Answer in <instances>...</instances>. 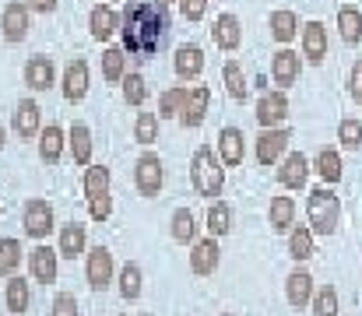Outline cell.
Listing matches in <instances>:
<instances>
[{"label":"cell","instance_id":"6da1fadb","mask_svg":"<svg viewBox=\"0 0 362 316\" xmlns=\"http://www.w3.org/2000/svg\"><path fill=\"white\" fill-rule=\"evenodd\" d=\"M120 32H123V53L148 60L162 49L165 35H169V7L165 0H127L120 14Z\"/></svg>","mask_w":362,"mask_h":316},{"label":"cell","instance_id":"7a4b0ae2","mask_svg":"<svg viewBox=\"0 0 362 316\" xmlns=\"http://www.w3.org/2000/svg\"><path fill=\"white\" fill-rule=\"evenodd\" d=\"M190 183L208 201L222 197V190H226V165H222V158H218V151L211 144H201L194 151V158H190Z\"/></svg>","mask_w":362,"mask_h":316},{"label":"cell","instance_id":"3957f363","mask_svg":"<svg viewBox=\"0 0 362 316\" xmlns=\"http://www.w3.org/2000/svg\"><path fill=\"white\" fill-rule=\"evenodd\" d=\"M306 225L313 235H334L338 225H341V201L338 194L324 183V187H313L306 194Z\"/></svg>","mask_w":362,"mask_h":316},{"label":"cell","instance_id":"277c9868","mask_svg":"<svg viewBox=\"0 0 362 316\" xmlns=\"http://www.w3.org/2000/svg\"><path fill=\"white\" fill-rule=\"evenodd\" d=\"M162 183H165V165H162V158H158L155 151H144V155L134 162V187H137V194H141V197H158Z\"/></svg>","mask_w":362,"mask_h":316},{"label":"cell","instance_id":"5b68a950","mask_svg":"<svg viewBox=\"0 0 362 316\" xmlns=\"http://www.w3.org/2000/svg\"><path fill=\"white\" fill-rule=\"evenodd\" d=\"M21 225H25V235H28V239L42 242V239L57 228V221H53V204L42 201V197L25 201V208H21Z\"/></svg>","mask_w":362,"mask_h":316},{"label":"cell","instance_id":"8992f818","mask_svg":"<svg viewBox=\"0 0 362 316\" xmlns=\"http://www.w3.org/2000/svg\"><path fill=\"white\" fill-rule=\"evenodd\" d=\"M292 144V130L288 127H264L260 137H257V162L267 169V165H278L281 155L288 151Z\"/></svg>","mask_w":362,"mask_h":316},{"label":"cell","instance_id":"52a82bcc","mask_svg":"<svg viewBox=\"0 0 362 316\" xmlns=\"http://www.w3.org/2000/svg\"><path fill=\"white\" fill-rule=\"evenodd\" d=\"M113 274H117V264H113V253L99 242L88 250V260H85V278L92 285V292H106L113 285Z\"/></svg>","mask_w":362,"mask_h":316},{"label":"cell","instance_id":"ba28073f","mask_svg":"<svg viewBox=\"0 0 362 316\" xmlns=\"http://www.w3.org/2000/svg\"><path fill=\"white\" fill-rule=\"evenodd\" d=\"M32 28V7L25 0H11L4 11H0V32L7 42H21Z\"/></svg>","mask_w":362,"mask_h":316},{"label":"cell","instance_id":"9c48e42d","mask_svg":"<svg viewBox=\"0 0 362 316\" xmlns=\"http://www.w3.org/2000/svg\"><path fill=\"white\" fill-rule=\"evenodd\" d=\"M208 105H211V88L208 85H194V88H187V99L180 105V127H187V130H197L201 123H204V116H208Z\"/></svg>","mask_w":362,"mask_h":316},{"label":"cell","instance_id":"30bf717a","mask_svg":"<svg viewBox=\"0 0 362 316\" xmlns=\"http://www.w3.org/2000/svg\"><path fill=\"white\" fill-rule=\"evenodd\" d=\"M222 264V250H218V239L208 235V239H194L190 242V271L197 278H211Z\"/></svg>","mask_w":362,"mask_h":316},{"label":"cell","instance_id":"8fae6325","mask_svg":"<svg viewBox=\"0 0 362 316\" xmlns=\"http://www.w3.org/2000/svg\"><path fill=\"white\" fill-rule=\"evenodd\" d=\"M28 271L39 285H53L57 281V271H60V253L49 246V242H35L28 250Z\"/></svg>","mask_w":362,"mask_h":316},{"label":"cell","instance_id":"7c38bea8","mask_svg":"<svg viewBox=\"0 0 362 316\" xmlns=\"http://www.w3.org/2000/svg\"><path fill=\"white\" fill-rule=\"evenodd\" d=\"M310 172L313 169H310V158L303 151H285L281 162H278V183L285 190H303L306 180H310Z\"/></svg>","mask_w":362,"mask_h":316},{"label":"cell","instance_id":"4fadbf2b","mask_svg":"<svg viewBox=\"0 0 362 316\" xmlns=\"http://www.w3.org/2000/svg\"><path fill=\"white\" fill-rule=\"evenodd\" d=\"M11 130H14L21 141L39 137V130H42V109H39L35 99H21V103L14 105V112H11Z\"/></svg>","mask_w":362,"mask_h":316},{"label":"cell","instance_id":"5bb4252c","mask_svg":"<svg viewBox=\"0 0 362 316\" xmlns=\"http://www.w3.org/2000/svg\"><path fill=\"white\" fill-rule=\"evenodd\" d=\"M285 119H288V95H285V88L264 92L257 99V123H260V130L264 127H281Z\"/></svg>","mask_w":362,"mask_h":316},{"label":"cell","instance_id":"9a60e30c","mask_svg":"<svg viewBox=\"0 0 362 316\" xmlns=\"http://www.w3.org/2000/svg\"><path fill=\"white\" fill-rule=\"evenodd\" d=\"M299 71H303V57L296 53V49H278L274 57H271V78H274V85L278 88H288V85H296L299 81Z\"/></svg>","mask_w":362,"mask_h":316},{"label":"cell","instance_id":"2e32d148","mask_svg":"<svg viewBox=\"0 0 362 316\" xmlns=\"http://www.w3.org/2000/svg\"><path fill=\"white\" fill-rule=\"evenodd\" d=\"M53 81H57V64H53V57H46V53L28 57V64H25V85H28L32 92H46V88H53Z\"/></svg>","mask_w":362,"mask_h":316},{"label":"cell","instance_id":"e0dca14e","mask_svg":"<svg viewBox=\"0 0 362 316\" xmlns=\"http://www.w3.org/2000/svg\"><path fill=\"white\" fill-rule=\"evenodd\" d=\"M215 151H218L222 165H229V169L243 165V158H246V137H243L240 127H222V134L215 141Z\"/></svg>","mask_w":362,"mask_h":316},{"label":"cell","instance_id":"ac0fdd59","mask_svg":"<svg viewBox=\"0 0 362 316\" xmlns=\"http://www.w3.org/2000/svg\"><path fill=\"white\" fill-rule=\"evenodd\" d=\"M57 253L67 257V260H78L81 253H88V228H85L81 221H67V225H60Z\"/></svg>","mask_w":362,"mask_h":316},{"label":"cell","instance_id":"d6986e66","mask_svg":"<svg viewBox=\"0 0 362 316\" xmlns=\"http://www.w3.org/2000/svg\"><path fill=\"white\" fill-rule=\"evenodd\" d=\"M313 274L306 271V267H296L288 278H285V299H288V306L292 310H306L310 306V299H313Z\"/></svg>","mask_w":362,"mask_h":316},{"label":"cell","instance_id":"ffe728a7","mask_svg":"<svg viewBox=\"0 0 362 316\" xmlns=\"http://www.w3.org/2000/svg\"><path fill=\"white\" fill-rule=\"evenodd\" d=\"M173 71H176V78H183V81L201 78V71H204V49L194 46V42H183V46L176 49V57H173Z\"/></svg>","mask_w":362,"mask_h":316},{"label":"cell","instance_id":"44dd1931","mask_svg":"<svg viewBox=\"0 0 362 316\" xmlns=\"http://www.w3.org/2000/svg\"><path fill=\"white\" fill-rule=\"evenodd\" d=\"M88 95V64L81 57H74L64 67V99L67 103H81Z\"/></svg>","mask_w":362,"mask_h":316},{"label":"cell","instance_id":"7402d4cb","mask_svg":"<svg viewBox=\"0 0 362 316\" xmlns=\"http://www.w3.org/2000/svg\"><path fill=\"white\" fill-rule=\"evenodd\" d=\"M211 39H215V46L218 49H226V53H236L240 49V42H243V25H240V18L236 14H218L215 18V28H211Z\"/></svg>","mask_w":362,"mask_h":316},{"label":"cell","instance_id":"603a6c76","mask_svg":"<svg viewBox=\"0 0 362 316\" xmlns=\"http://www.w3.org/2000/svg\"><path fill=\"white\" fill-rule=\"evenodd\" d=\"M88 28H92V39L106 42V39H113L120 32V14L110 4H95L92 14H88Z\"/></svg>","mask_w":362,"mask_h":316},{"label":"cell","instance_id":"cb8c5ba5","mask_svg":"<svg viewBox=\"0 0 362 316\" xmlns=\"http://www.w3.org/2000/svg\"><path fill=\"white\" fill-rule=\"evenodd\" d=\"M303 57L310 64H324V57H327V28H324V21H306L303 25Z\"/></svg>","mask_w":362,"mask_h":316},{"label":"cell","instance_id":"d4e9b609","mask_svg":"<svg viewBox=\"0 0 362 316\" xmlns=\"http://www.w3.org/2000/svg\"><path fill=\"white\" fill-rule=\"evenodd\" d=\"M64 148H67V134H64L57 123H46V127L39 130V158H42L46 165H57V162L64 158Z\"/></svg>","mask_w":362,"mask_h":316},{"label":"cell","instance_id":"484cf974","mask_svg":"<svg viewBox=\"0 0 362 316\" xmlns=\"http://www.w3.org/2000/svg\"><path fill=\"white\" fill-rule=\"evenodd\" d=\"M4 306H7V313H11V316L28 313V306H32V288H28V281H25L21 274H11V278H7V288H4Z\"/></svg>","mask_w":362,"mask_h":316},{"label":"cell","instance_id":"4316f807","mask_svg":"<svg viewBox=\"0 0 362 316\" xmlns=\"http://www.w3.org/2000/svg\"><path fill=\"white\" fill-rule=\"evenodd\" d=\"M310 169L327 183V187H334V183H341V176H345V169H341V155H338V148H320L317 151V158L310 162Z\"/></svg>","mask_w":362,"mask_h":316},{"label":"cell","instance_id":"83f0119b","mask_svg":"<svg viewBox=\"0 0 362 316\" xmlns=\"http://www.w3.org/2000/svg\"><path fill=\"white\" fill-rule=\"evenodd\" d=\"M267 28H271V39H274V42L288 46V42L299 35V18H296V11L281 7V11H271V21H267Z\"/></svg>","mask_w":362,"mask_h":316},{"label":"cell","instance_id":"f1b7e54d","mask_svg":"<svg viewBox=\"0 0 362 316\" xmlns=\"http://www.w3.org/2000/svg\"><path fill=\"white\" fill-rule=\"evenodd\" d=\"M67 144H71V155H74L78 165H92V130H88V123H71Z\"/></svg>","mask_w":362,"mask_h":316},{"label":"cell","instance_id":"f546056e","mask_svg":"<svg viewBox=\"0 0 362 316\" xmlns=\"http://www.w3.org/2000/svg\"><path fill=\"white\" fill-rule=\"evenodd\" d=\"M169 235H173L180 246L194 242V239H197V218H194V211L190 208L173 211V218H169Z\"/></svg>","mask_w":362,"mask_h":316},{"label":"cell","instance_id":"4dcf8cb0","mask_svg":"<svg viewBox=\"0 0 362 316\" xmlns=\"http://www.w3.org/2000/svg\"><path fill=\"white\" fill-rule=\"evenodd\" d=\"M285 235H288V257L296 264H306L313 257V232H310V225H292Z\"/></svg>","mask_w":362,"mask_h":316},{"label":"cell","instance_id":"1f68e13d","mask_svg":"<svg viewBox=\"0 0 362 316\" xmlns=\"http://www.w3.org/2000/svg\"><path fill=\"white\" fill-rule=\"evenodd\" d=\"M267 221H271V232H288L296 225V201L292 197H271Z\"/></svg>","mask_w":362,"mask_h":316},{"label":"cell","instance_id":"d6a6232c","mask_svg":"<svg viewBox=\"0 0 362 316\" xmlns=\"http://www.w3.org/2000/svg\"><path fill=\"white\" fill-rule=\"evenodd\" d=\"M222 81H226V92H229V99L246 103V95H250V85H246V74H243V64H240V60H226V67H222Z\"/></svg>","mask_w":362,"mask_h":316},{"label":"cell","instance_id":"836d02e7","mask_svg":"<svg viewBox=\"0 0 362 316\" xmlns=\"http://www.w3.org/2000/svg\"><path fill=\"white\" fill-rule=\"evenodd\" d=\"M141 288H144V271H141V264L127 260L120 267V295L127 303H137L141 299Z\"/></svg>","mask_w":362,"mask_h":316},{"label":"cell","instance_id":"e575fe53","mask_svg":"<svg viewBox=\"0 0 362 316\" xmlns=\"http://www.w3.org/2000/svg\"><path fill=\"white\" fill-rule=\"evenodd\" d=\"M81 190H85V197H88V201L106 197V194H110V169H106V165H85Z\"/></svg>","mask_w":362,"mask_h":316},{"label":"cell","instance_id":"d590c367","mask_svg":"<svg viewBox=\"0 0 362 316\" xmlns=\"http://www.w3.org/2000/svg\"><path fill=\"white\" fill-rule=\"evenodd\" d=\"M21 257H25L21 242H18L14 235H0V278H11V274H18V267H21Z\"/></svg>","mask_w":362,"mask_h":316},{"label":"cell","instance_id":"8d00e7d4","mask_svg":"<svg viewBox=\"0 0 362 316\" xmlns=\"http://www.w3.org/2000/svg\"><path fill=\"white\" fill-rule=\"evenodd\" d=\"M338 28H341V39H345L349 46L362 42V11L359 7L345 4V7L338 11Z\"/></svg>","mask_w":362,"mask_h":316},{"label":"cell","instance_id":"74e56055","mask_svg":"<svg viewBox=\"0 0 362 316\" xmlns=\"http://www.w3.org/2000/svg\"><path fill=\"white\" fill-rule=\"evenodd\" d=\"M208 232H211L215 239H222V235L233 232V204L211 201V208H208Z\"/></svg>","mask_w":362,"mask_h":316},{"label":"cell","instance_id":"f35d334b","mask_svg":"<svg viewBox=\"0 0 362 316\" xmlns=\"http://www.w3.org/2000/svg\"><path fill=\"white\" fill-rule=\"evenodd\" d=\"M123 74H127V53H123L120 46H110V49L103 53V78H106L110 85H120Z\"/></svg>","mask_w":362,"mask_h":316},{"label":"cell","instance_id":"ab89813d","mask_svg":"<svg viewBox=\"0 0 362 316\" xmlns=\"http://www.w3.org/2000/svg\"><path fill=\"white\" fill-rule=\"evenodd\" d=\"M310 310H313V316H338V288H334V285L313 288Z\"/></svg>","mask_w":362,"mask_h":316},{"label":"cell","instance_id":"60d3db41","mask_svg":"<svg viewBox=\"0 0 362 316\" xmlns=\"http://www.w3.org/2000/svg\"><path fill=\"white\" fill-rule=\"evenodd\" d=\"M134 141L144 144V148H151L158 141V112H137V119H134Z\"/></svg>","mask_w":362,"mask_h":316},{"label":"cell","instance_id":"b9f144b4","mask_svg":"<svg viewBox=\"0 0 362 316\" xmlns=\"http://www.w3.org/2000/svg\"><path fill=\"white\" fill-rule=\"evenodd\" d=\"M187 99V85H173L158 95V119H176L180 116V105Z\"/></svg>","mask_w":362,"mask_h":316},{"label":"cell","instance_id":"7bdbcfd3","mask_svg":"<svg viewBox=\"0 0 362 316\" xmlns=\"http://www.w3.org/2000/svg\"><path fill=\"white\" fill-rule=\"evenodd\" d=\"M123 103L127 105H144L148 103V81L144 74H123Z\"/></svg>","mask_w":362,"mask_h":316},{"label":"cell","instance_id":"ee69618b","mask_svg":"<svg viewBox=\"0 0 362 316\" xmlns=\"http://www.w3.org/2000/svg\"><path fill=\"white\" fill-rule=\"evenodd\" d=\"M338 141H341V148H349V151H356L362 144V123L356 116H345V119L338 123Z\"/></svg>","mask_w":362,"mask_h":316},{"label":"cell","instance_id":"f6af8a7d","mask_svg":"<svg viewBox=\"0 0 362 316\" xmlns=\"http://www.w3.org/2000/svg\"><path fill=\"white\" fill-rule=\"evenodd\" d=\"M49 316H78V299L71 292H57L53 306H49Z\"/></svg>","mask_w":362,"mask_h":316},{"label":"cell","instance_id":"bcb514c9","mask_svg":"<svg viewBox=\"0 0 362 316\" xmlns=\"http://www.w3.org/2000/svg\"><path fill=\"white\" fill-rule=\"evenodd\" d=\"M180 11L187 21H201L204 11H208V0H180Z\"/></svg>","mask_w":362,"mask_h":316},{"label":"cell","instance_id":"7dc6e473","mask_svg":"<svg viewBox=\"0 0 362 316\" xmlns=\"http://www.w3.org/2000/svg\"><path fill=\"white\" fill-rule=\"evenodd\" d=\"M88 211H92V218H95V221H106V218L113 214V197L106 194V197H95V201H88Z\"/></svg>","mask_w":362,"mask_h":316},{"label":"cell","instance_id":"c3c4849f","mask_svg":"<svg viewBox=\"0 0 362 316\" xmlns=\"http://www.w3.org/2000/svg\"><path fill=\"white\" fill-rule=\"evenodd\" d=\"M349 95L362 105V60H356V67H352V74H349Z\"/></svg>","mask_w":362,"mask_h":316},{"label":"cell","instance_id":"681fc988","mask_svg":"<svg viewBox=\"0 0 362 316\" xmlns=\"http://www.w3.org/2000/svg\"><path fill=\"white\" fill-rule=\"evenodd\" d=\"M25 4H28V7H32V11H42V14H53V11H57V4H60V0H25Z\"/></svg>","mask_w":362,"mask_h":316},{"label":"cell","instance_id":"f907efd6","mask_svg":"<svg viewBox=\"0 0 362 316\" xmlns=\"http://www.w3.org/2000/svg\"><path fill=\"white\" fill-rule=\"evenodd\" d=\"M4 144H7V130L0 127V151H4Z\"/></svg>","mask_w":362,"mask_h":316},{"label":"cell","instance_id":"816d5d0a","mask_svg":"<svg viewBox=\"0 0 362 316\" xmlns=\"http://www.w3.org/2000/svg\"><path fill=\"white\" fill-rule=\"evenodd\" d=\"M222 316H236V313H222Z\"/></svg>","mask_w":362,"mask_h":316},{"label":"cell","instance_id":"f5cc1de1","mask_svg":"<svg viewBox=\"0 0 362 316\" xmlns=\"http://www.w3.org/2000/svg\"><path fill=\"white\" fill-rule=\"evenodd\" d=\"M141 316H151V313H141Z\"/></svg>","mask_w":362,"mask_h":316},{"label":"cell","instance_id":"db71d44e","mask_svg":"<svg viewBox=\"0 0 362 316\" xmlns=\"http://www.w3.org/2000/svg\"><path fill=\"white\" fill-rule=\"evenodd\" d=\"M117 316H127V313H117Z\"/></svg>","mask_w":362,"mask_h":316}]
</instances>
